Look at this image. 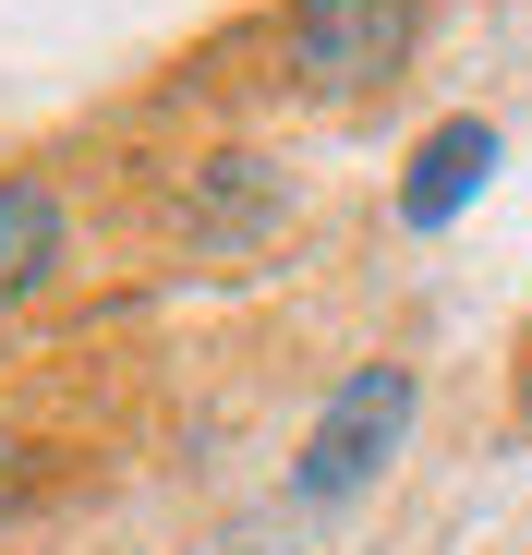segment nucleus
Masks as SVG:
<instances>
[{
    "mask_svg": "<svg viewBox=\"0 0 532 555\" xmlns=\"http://www.w3.org/2000/svg\"><path fill=\"white\" fill-rule=\"evenodd\" d=\"M484 181H496V121H435L400 169V230H448Z\"/></svg>",
    "mask_w": 532,
    "mask_h": 555,
    "instance_id": "7ed1b4c3",
    "label": "nucleus"
},
{
    "mask_svg": "<svg viewBox=\"0 0 532 555\" xmlns=\"http://www.w3.org/2000/svg\"><path fill=\"white\" fill-rule=\"evenodd\" d=\"M266 218H279V169L266 157H206L194 169V194H182V230H194V254H254L266 242Z\"/></svg>",
    "mask_w": 532,
    "mask_h": 555,
    "instance_id": "20e7f679",
    "label": "nucleus"
},
{
    "mask_svg": "<svg viewBox=\"0 0 532 555\" xmlns=\"http://www.w3.org/2000/svg\"><path fill=\"white\" fill-rule=\"evenodd\" d=\"M13 495H25V459H13V435H0V519H13Z\"/></svg>",
    "mask_w": 532,
    "mask_h": 555,
    "instance_id": "423d86ee",
    "label": "nucleus"
},
{
    "mask_svg": "<svg viewBox=\"0 0 532 555\" xmlns=\"http://www.w3.org/2000/svg\"><path fill=\"white\" fill-rule=\"evenodd\" d=\"M520 423H532V350H520Z\"/></svg>",
    "mask_w": 532,
    "mask_h": 555,
    "instance_id": "0eeeda50",
    "label": "nucleus"
},
{
    "mask_svg": "<svg viewBox=\"0 0 532 555\" xmlns=\"http://www.w3.org/2000/svg\"><path fill=\"white\" fill-rule=\"evenodd\" d=\"M423 0H291V85L303 98H376L411 61Z\"/></svg>",
    "mask_w": 532,
    "mask_h": 555,
    "instance_id": "f03ea898",
    "label": "nucleus"
},
{
    "mask_svg": "<svg viewBox=\"0 0 532 555\" xmlns=\"http://www.w3.org/2000/svg\"><path fill=\"white\" fill-rule=\"evenodd\" d=\"M411 411H423L411 362H364V375H339V399L315 411V435H303V459H291V495H303V507L364 495V483L388 472V447L411 435Z\"/></svg>",
    "mask_w": 532,
    "mask_h": 555,
    "instance_id": "f257e3e1",
    "label": "nucleus"
},
{
    "mask_svg": "<svg viewBox=\"0 0 532 555\" xmlns=\"http://www.w3.org/2000/svg\"><path fill=\"white\" fill-rule=\"evenodd\" d=\"M49 266H61V194L37 169H0V302L49 291Z\"/></svg>",
    "mask_w": 532,
    "mask_h": 555,
    "instance_id": "39448f33",
    "label": "nucleus"
}]
</instances>
